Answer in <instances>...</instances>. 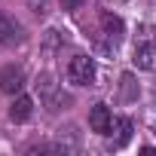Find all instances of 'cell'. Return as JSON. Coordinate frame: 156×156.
<instances>
[{
	"label": "cell",
	"mask_w": 156,
	"mask_h": 156,
	"mask_svg": "<svg viewBox=\"0 0 156 156\" xmlns=\"http://www.w3.org/2000/svg\"><path fill=\"white\" fill-rule=\"evenodd\" d=\"M95 76H98V67L89 55H73L70 64H67V80L73 86H92L95 83Z\"/></svg>",
	"instance_id": "1"
},
{
	"label": "cell",
	"mask_w": 156,
	"mask_h": 156,
	"mask_svg": "<svg viewBox=\"0 0 156 156\" xmlns=\"http://www.w3.org/2000/svg\"><path fill=\"white\" fill-rule=\"evenodd\" d=\"M31 113H34V101H31L28 95H19V98L9 104V119H12V122H25V119H31Z\"/></svg>",
	"instance_id": "8"
},
{
	"label": "cell",
	"mask_w": 156,
	"mask_h": 156,
	"mask_svg": "<svg viewBox=\"0 0 156 156\" xmlns=\"http://www.w3.org/2000/svg\"><path fill=\"white\" fill-rule=\"evenodd\" d=\"M22 86H25V73L19 67H3V73H0V89L6 95H16V92H22Z\"/></svg>",
	"instance_id": "5"
},
{
	"label": "cell",
	"mask_w": 156,
	"mask_h": 156,
	"mask_svg": "<svg viewBox=\"0 0 156 156\" xmlns=\"http://www.w3.org/2000/svg\"><path fill=\"white\" fill-rule=\"evenodd\" d=\"M122 34H126V28H122V19L119 16H110V12L101 16V40H98V46L104 52H116Z\"/></svg>",
	"instance_id": "2"
},
{
	"label": "cell",
	"mask_w": 156,
	"mask_h": 156,
	"mask_svg": "<svg viewBox=\"0 0 156 156\" xmlns=\"http://www.w3.org/2000/svg\"><path fill=\"white\" fill-rule=\"evenodd\" d=\"M37 89H40V95H43V101L49 104V110H58L55 104L61 101V95H58V86H55V80H52L49 73H43V76H40V83H37Z\"/></svg>",
	"instance_id": "7"
},
{
	"label": "cell",
	"mask_w": 156,
	"mask_h": 156,
	"mask_svg": "<svg viewBox=\"0 0 156 156\" xmlns=\"http://www.w3.org/2000/svg\"><path fill=\"white\" fill-rule=\"evenodd\" d=\"M113 141H110V147L113 150H119V147H126L129 141H132V119H126V116H119L116 122H113Z\"/></svg>",
	"instance_id": "9"
},
{
	"label": "cell",
	"mask_w": 156,
	"mask_h": 156,
	"mask_svg": "<svg viewBox=\"0 0 156 156\" xmlns=\"http://www.w3.org/2000/svg\"><path fill=\"white\" fill-rule=\"evenodd\" d=\"M122 89H126V98H135V92H132V76H129V73L122 76Z\"/></svg>",
	"instance_id": "11"
},
{
	"label": "cell",
	"mask_w": 156,
	"mask_h": 156,
	"mask_svg": "<svg viewBox=\"0 0 156 156\" xmlns=\"http://www.w3.org/2000/svg\"><path fill=\"white\" fill-rule=\"evenodd\" d=\"M132 61L138 70H156V43H138Z\"/></svg>",
	"instance_id": "4"
},
{
	"label": "cell",
	"mask_w": 156,
	"mask_h": 156,
	"mask_svg": "<svg viewBox=\"0 0 156 156\" xmlns=\"http://www.w3.org/2000/svg\"><path fill=\"white\" fill-rule=\"evenodd\" d=\"M86 3V0H61V9H67V12H73V9H80Z\"/></svg>",
	"instance_id": "10"
},
{
	"label": "cell",
	"mask_w": 156,
	"mask_h": 156,
	"mask_svg": "<svg viewBox=\"0 0 156 156\" xmlns=\"http://www.w3.org/2000/svg\"><path fill=\"white\" fill-rule=\"evenodd\" d=\"M19 40H22V25H19L16 19H9V16L0 12V43L12 46V43H19Z\"/></svg>",
	"instance_id": "6"
},
{
	"label": "cell",
	"mask_w": 156,
	"mask_h": 156,
	"mask_svg": "<svg viewBox=\"0 0 156 156\" xmlns=\"http://www.w3.org/2000/svg\"><path fill=\"white\" fill-rule=\"evenodd\" d=\"M89 126H92V132H98V135H107V132L113 129V116H110L107 104H95V107L89 110Z\"/></svg>",
	"instance_id": "3"
}]
</instances>
